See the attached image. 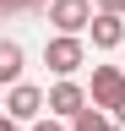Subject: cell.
Returning <instances> with one entry per match:
<instances>
[{
    "label": "cell",
    "instance_id": "6da1fadb",
    "mask_svg": "<svg viewBox=\"0 0 125 131\" xmlns=\"http://www.w3.org/2000/svg\"><path fill=\"white\" fill-rule=\"evenodd\" d=\"M44 66H49L54 77H76L87 66V38L82 33H54V38L44 44Z\"/></svg>",
    "mask_w": 125,
    "mask_h": 131
},
{
    "label": "cell",
    "instance_id": "7a4b0ae2",
    "mask_svg": "<svg viewBox=\"0 0 125 131\" xmlns=\"http://www.w3.org/2000/svg\"><path fill=\"white\" fill-rule=\"evenodd\" d=\"M6 115L22 120V126H33V120L49 115V93L33 88V82H17V88H6Z\"/></svg>",
    "mask_w": 125,
    "mask_h": 131
},
{
    "label": "cell",
    "instance_id": "3957f363",
    "mask_svg": "<svg viewBox=\"0 0 125 131\" xmlns=\"http://www.w3.org/2000/svg\"><path fill=\"white\" fill-rule=\"evenodd\" d=\"M87 98H92L98 109L114 115V109L125 104V66H92V88H87Z\"/></svg>",
    "mask_w": 125,
    "mask_h": 131
},
{
    "label": "cell",
    "instance_id": "277c9868",
    "mask_svg": "<svg viewBox=\"0 0 125 131\" xmlns=\"http://www.w3.org/2000/svg\"><path fill=\"white\" fill-rule=\"evenodd\" d=\"M87 104H92V98H87V88L76 77H60L54 88H49V115H60V120H76Z\"/></svg>",
    "mask_w": 125,
    "mask_h": 131
},
{
    "label": "cell",
    "instance_id": "5b68a950",
    "mask_svg": "<svg viewBox=\"0 0 125 131\" xmlns=\"http://www.w3.org/2000/svg\"><path fill=\"white\" fill-rule=\"evenodd\" d=\"M92 0H54L49 6V22H54V33H82L87 38V27H92Z\"/></svg>",
    "mask_w": 125,
    "mask_h": 131
},
{
    "label": "cell",
    "instance_id": "8992f818",
    "mask_svg": "<svg viewBox=\"0 0 125 131\" xmlns=\"http://www.w3.org/2000/svg\"><path fill=\"white\" fill-rule=\"evenodd\" d=\"M87 38H92V49H125V16L98 11V16H92V27H87Z\"/></svg>",
    "mask_w": 125,
    "mask_h": 131
},
{
    "label": "cell",
    "instance_id": "52a82bcc",
    "mask_svg": "<svg viewBox=\"0 0 125 131\" xmlns=\"http://www.w3.org/2000/svg\"><path fill=\"white\" fill-rule=\"evenodd\" d=\"M22 60H27V49L17 38L0 44V88H17V82H22Z\"/></svg>",
    "mask_w": 125,
    "mask_h": 131
},
{
    "label": "cell",
    "instance_id": "ba28073f",
    "mask_svg": "<svg viewBox=\"0 0 125 131\" xmlns=\"http://www.w3.org/2000/svg\"><path fill=\"white\" fill-rule=\"evenodd\" d=\"M109 126H114V115H109V109H98V104H87V109L71 120V131H109Z\"/></svg>",
    "mask_w": 125,
    "mask_h": 131
},
{
    "label": "cell",
    "instance_id": "9c48e42d",
    "mask_svg": "<svg viewBox=\"0 0 125 131\" xmlns=\"http://www.w3.org/2000/svg\"><path fill=\"white\" fill-rule=\"evenodd\" d=\"M27 131H65V120H60V115H44V120H33Z\"/></svg>",
    "mask_w": 125,
    "mask_h": 131
},
{
    "label": "cell",
    "instance_id": "30bf717a",
    "mask_svg": "<svg viewBox=\"0 0 125 131\" xmlns=\"http://www.w3.org/2000/svg\"><path fill=\"white\" fill-rule=\"evenodd\" d=\"M11 11H27V0H0V16H11Z\"/></svg>",
    "mask_w": 125,
    "mask_h": 131
},
{
    "label": "cell",
    "instance_id": "8fae6325",
    "mask_svg": "<svg viewBox=\"0 0 125 131\" xmlns=\"http://www.w3.org/2000/svg\"><path fill=\"white\" fill-rule=\"evenodd\" d=\"M98 11H114V16H125V0H98Z\"/></svg>",
    "mask_w": 125,
    "mask_h": 131
},
{
    "label": "cell",
    "instance_id": "7c38bea8",
    "mask_svg": "<svg viewBox=\"0 0 125 131\" xmlns=\"http://www.w3.org/2000/svg\"><path fill=\"white\" fill-rule=\"evenodd\" d=\"M0 131H27L22 120H11V115H0Z\"/></svg>",
    "mask_w": 125,
    "mask_h": 131
},
{
    "label": "cell",
    "instance_id": "4fadbf2b",
    "mask_svg": "<svg viewBox=\"0 0 125 131\" xmlns=\"http://www.w3.org/2000/svg\"><path fill=\"white\" fill-rule=\"evenodd\" d=\"M54 6V0H27V11H49Z\"/></svg>",
    "mask_w": 125,
    "mask_h": 131
},
{
    "label": "cell",
    "instance_id": "5bb4252c",
    "mask_svg": "<svg viewBox=\"0 0 125 131\" xmlns=\"http://www.w3.org/2000/svg\"><path fill=\"white\" fill-rule=\"evenodd\" d=\"M114 126H125V104H120V109H114Z\"/></svg>",
    "mask_w": 125,
    "mask_h": 131
},
{
    "label": "cell",
    "instance_id": "9a60e30c",
    "mask_svg": "<svg viewBox=\"0 0 125 131\" xmlns=\"http://www.w3.org/2000/svg\"><path fill=\"white\" fill-rule=\"evenodd\" d=\"M0 115H6V88H0Z\"/></svg>",
    "mask_w": 125,
    "mask_h": 131
},
{
    "label": "cell",
    "instance_id": "2e32d148",
    "mask_svg": "<svg viewBox=\"0 0 125 131\" xmlns=\"http://www.w3.org/2000/svg\"><path fill=\"white\" fill-rule=\"evenodd\" d=\"M109 131H125V126H109Z\"/></svg>",
    "mask_w": 125,
    "mask_h": 131
},
{
    "label": "cell",
    "instance_id": "e0dca14e",
    "mask_svg": "<svg viewBox=\"0 0 125 131\" xmlns=\"http://www.w3.org/2000/svg\"><path fill=\"white\" fill-rule=\"evenodd\" d=\"M120 66H125V60H120Z\"/></svg>",
    "mask_w": 125,
    "mask_h": 131
}]
</instances>
